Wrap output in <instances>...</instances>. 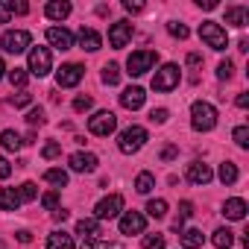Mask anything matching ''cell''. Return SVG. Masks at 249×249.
Here are the masks:
<instances>
[{
    "mask_svg": "<svg viewBox=\"0 0 249 249\" xmlns=\"http://www.w3.org/2000/svg\"><path fill=\"white\" fill-rule=\"evenodd\" d=\"M234 103H237L240 108H246V106H249V94H237V100H234Z\"/></svg>",
    "mask_w": 249,
    "mask_h": 249,
    "instance_id": "obj_52",
    "label": "cell"
},
{
    "mask_svg": "<svg viewBox=\"0 0 249 249\" xmlns=\"http://www.w3.org/2000/svg\"><path fill=\"white\" fill-rule=\"evenodd\" d=\"M21 208V196L12 188H0V211H18Z\"/></svg>",
    "mask_w": 249,
    "mask_h": 249,
    "instance_id": "obj_21",
    "label": "cell"
},
{
    "mask_svg": "<svg viewBox=\"0 0 249 249\" xmlns=\"http://www.w3.org/2000/svg\"><path fill=\"white\" fill-rule=\"evenodd\" d=\"M68 161H71L73 173H94L97 170V156L94 153H73Z\"/></svg>",
    "mask_w": 249,
    "mask_h": 249,
    "instance_id": "obj_13",
    "label": "cell"
},
{
    "mask_svg": "<svg viewBox=\"0 0 249 249\" xmlns=\"http://www.w3.org/2000/svg\"><path fill=\"white\" fill-rule=\"evenodd\" d=\"M30 103H33V94H24V91H21V94L12 97V106H15V108H24V106H30Z\"/></svg>",
    "mask_w": 249,
    "mask_h": 249,
    "instance_id": "obj_43",
    "label": "cell"
},
{
    "mask_svg": "<svg viewBox=\"0 0 249 249\" xmlns=\"http://www.w3.org/2000/svg\"><path fill=\"white\" fill-rule=\"evenodd\" d=\"M120 211H123V196H120V194H108V196H103V199L97 202L94 220H114Z\"/></svg>",
    "mask_w": 249,
    "mask_h": 249,
    "instance_id": "obj_9",
    "label": "cell"
},
{
    "mask_svg": "<svg viewBox=\"0 0 249 249\" xmlns=\"http://www.w3.org/2000/svg\"><path fill=\"white\" fill-rule=\"evenodd\" d=\"M9 176H12V164L0 156V179H9Z\"/></svg>",
    "mask_w": 249,
    "mask_h": 249,
    "instance_id": "obj_49",
    "label": "cell"
},
{
    "mask_svg": "<svg viewBox=\"0 0 249 249\" xmlns=\"http://www.w3.org/2000/svg\"><path fill=\"white\" fill-rule=\"evenodd\" d=\"M44 182H50V185H56V188H65V185H68V173L59 170V167H50V170H44Z\"/></svg>",
    "mask_w": 249,
    "mask_h": 249,
    "instance_id": "obj_27",
    "label": "cell"
},
{
    "mask_svg": "<svg viewBox=\"0 0 249 249\" xmlns=\"http://www.w3.org/2000/svg\"><path fill=\"white\" fill-rule=\"evenodd\" d=\"M231 138H234V144H237L240 150H249V126H234Z\"/></svg>",
    "mask_w": 249,
    "mask_h": 249,
    "instance_id": "obj_33",
    "label": "cell"
},
{
    "mask_svg": "<svg viewBox=\"0 0 249 249\" xmlns=\"http://www.w3.org/2000/svg\"><path fill=\"white\" fill-rule=\"evenodd\" d=\"M41 205H44L47 211H56V208H59V194H56V191H47V194L41 196Z\"/></svg>",
    "mask_w": 249,
    "mask_h": 249,
    "instance_id": "obj_38",
    "label": "cell"
},
{
    "mask_svg": "<svg viewBox=\"0 0 249 249\" xmlns=\"http://www.w3.org/2000/svg\"><path fill=\"white\" fill-rule=\"evenodd\" d=\"M41 156L50 161V159H59L62 156V144H56V141H50V144H44V150H41Z\"/></svg>",
    "mask_w": 249,
    "mask_h": 249,
    "instance_id": "obj_37",
    "label": "cell"
},
{
    "mask_svg": "<svg viewBox=\"0 0 249 249\" xmlns=\"http://www.w3.org/2000/svg\"><path fill=\"white\" fill-rule=\"evenodd\" d=\"M176 156H179V150H176V147H173V144H170V147H164V150H161V161H173V159H176Z\"/></svg>",
    "mask_w": 249,
    "mask_h": 249,
    "instance_id": "obj_50",
    "label": "cell"
},
{
    "mask_svg": "<svg viewBox=\"0 0 249 249\" xmlns=\"http://www.w3.org/2000/svg\"><path fill=\"white\" fill-rule=\"evenodd\" d=\"M18 196H21V202H33V199L38 196V191H36V182H24V185L18 188Z\"/></svg>",
    "mask_w": 249,
    "mask_h": 249,
    "instance_id": "obj_34",
    "label": "cell"
},
{
    "mask_svg": "<svg viewBox=\"0 0 249 249\" xmlns=\"http://www.w3.org/2000/svg\"><path fill=\"white\" fill-rule=\"evenodd\" d=\"M144 100H147V94H144V88H138V85H132V88H126V91L120 94V106H123V108H129V111L141 108Z\"/></svg>",
    "mask_w": 249,
    "mask_h": 249,
    "instance_id": "obj_15",
    "label": "cell"
},
{
    "mask_svg": "<svg viewBox=\"0 0 249 249\" xmlns=\"http://www.w3.org/2000/svg\"><path fill=\"white\" fill-rule=\"evenodd\" d=\"M76 38H79V47H82V50H88V53H94V50H100V47H103L100 33H97V30H91V27H82Z\"/></svg>",
    "mask_w": 249,
    "mask_h": 249,
    "instance_id": "obj_17",
    "label": "cell"
},
{
    "mask_svg": "<svg viewBox=\"0 0 249 249\" xmlns=\"http://www.w3.org/2000/svg\"><path fill=\"white\" fill-rule=\"evenodd\" d=\"M167 33H170L173 38H188V27L179 24V21H170V24H167Z\"/></svg>",
    "mask_w": 249,
    "mask_h": 249,
    "instance_id": "obj_36",
    "label": "cell"
},
{
    "mask_svg": "<svg viewBox=\"0 0 249 249\" xmlns=\"http://www.w3.org/2000/svg\"><path fill=\"white\" fill-rule=\"evenodd\" d=\"M91 106H94V100H91L88 94H79V97L73 100V111H88Z\"/></svg>",
    "mask_w": 249,
    "mask_h": 249,
    "instance_id": "obj_39",
    "label": "cell"
},
{
    "mask_svg": "<svg viewBox=\"0 0 249 249\" xmlns=\"http://www.w3.org/2000/svg\"><path fill=\"white\" fill-rule=\"evenodd\" d=\"M82 249H120V246H117V243H106V240H97V237H94V240H88Z\"/></svg>",
    "mask_w": 249,
    "mask_h": 249,
    "instance_id": "obj_41",
    "label": "cell"
},
{
    "mask_svg": "<svg viewBox=\"0 0 249 249\" xmlns=\"http://www.w3.org/2000/svg\"><path fill=\"white\" fill-rule=\"evenodd\" d=\"M144 249H164V234H144Z\"/></svg>",
    "mask_w": 249,
    "mask_h": 249,
    "instance_id": "obj_35",
    "label": "cell"
},
{
    "mask_svg": "<svg viewBox=\"0 0 249 249\" xmlns=\"http://www.w3.org/2000/svg\"><path fill=\"white\" fill-rule=\"evenodd\" d=\"M179 79H182L179 65H161V68L156 71V76H153V88H156V91H173V88L179 85Z\"/></svg>",
    "mask_w": 249,
    "mask_h": 249,
    "instance_id": "obj_8",
    "label": "cell"
},
{
    "mask_svg": "<svg viewBox=\"0 0 249 249\" xmlns=\"http://www.w3.org/2000/svg\"><path fill=\"white\" fill-rule=\"evenodd\" d=\"M167 117H170L167 108H153V111H150V120H153V123H167Z\"/></svg>",
    "mask_w": 249,
    "mask_h": 249,
    "instance_id": "obj_44",
    "label": "cell"
},
{
    "mask_svg": "<svg viewBox=\"0 0 249 249\" xmlns=\"http://www.w3.org/2000/svg\"><path fill=\"white\" fill-rule=\"evenodd\" d=\"M129 41H132V24H129V21H117V24L108 27V44H111L114 50L126 47Z\"/></svg>",
    "mask_w": 249,
    "mask_h": 249,
    "instance_id": "obj_12",
    "label": "cell"
},
{
    "mask_svg": "<svg viewBox=\"0 0 249 249\" xmlns=\"http://www.w3.org/2000/svg\"><path fill=\"white\" fill-rule=\"evenodd\" d=\"M18 240H21V243H30V240H33V234H30L27 229H21V231H18Z\"/></svg>",
    "mask_w": 249,
    "mask_h": 249,
    "instance_id": "obj_54",
    "label": "cell"
},
{
    "mask_svg": "<svg viewBox=\"0 0 249 249\" xmlns=\"http://www.w3.org/2000/svg\"><path fill=\"white\" fill-rule=\"evenodd\" d=\"M9 18H12L9 3H6V0H0V24H9Z\"/></svg>",
    "mask_w": 249,
    "mask_h": 249,
    "instance_id": "obj_48",
    "label": "cell"
},
{
    "mask_svg": "<svg viewBox=\"0 0 249 249\" xmlns=\"http://www.w3.org/2000/svg\"><path fill=\"white\" fill-rule=\"evenodd\" d=\"M147 141H150V135H147L144 126H126V129L117 135V150H120L123 156H132V153H138Z\"/></svg>",
    "mask_w": 249,
    "mask_h": 249,
    "instance_id": "obj_2",
    "label": "cell"
},
{
    "mask_svg": "<svg viewBox=\"0 0 249 249\" xmlns=\"http://www.w3.org/2000/svg\"><path fill=\"white\" fill-rule=\"evenodd\" d=\"M211 240H214V246H217V249H229V246L234 243V234H231L229 229H217Z\"/></svg>",
    "mask_w": 249,
    "mask_h": 249,
    "instance_id": "obj_29",
    "label": "cell"
},
{
    "mask_svg": "<svg viewBox=\"0 0 249 249\" xmlns=\"http://www.w3.org/2000/svg\"><path fill=\"white\" fill-rule=\"evenodd\" d=\"M123 9H126V12H144V3H138V0H123Z\"/></svg>",
    "mask_w": 249,
    "mask_h": 249,
    "instance_id": "obj_45",
    "label": "cell"
},
{
    "mask_svg": "<svg viewBox=\"0 0 249 249\" xmlns=\"http://www.w3.org/2000/svg\"><path fill=\"white\" fill-rule=\"evenodd\" d=\"M44 15L50 21H65L71 15V3H68V0H50V3L44 6Z\"/></svg>",
    "mask_w": 249,
    "mask_h": 249,
    "instance_id": "obj_18",
    "label": "cell"
},
{
    "mask_svg": "<svg viewBox=\"0 0 249 249\" xmlns=\"http://www.w3.org/2000/svg\"><path fill=\"white\" fill-rule=\"evenodd\" d=\"M217 176H220V182H223V185H234L240 173H237V164H234V161H223V164H220V170H217Z\"/></svg>",
    "mask_w": 249,
    "mask_h": 249,
    "instance_id": "obj_26",
    "label": "cell"
},
{
    "mask_svg": "<svg viewBox=\"0 0 249 249\" xmlns=\"http://www.w3.org/2000/svg\"><path fill=\"white\" fill-rule=\"evenodd\" d=\"M47 249H73V234L68 231H53L47 237Z\"/></svg>",
    "mask_w": 249,
    "mask_h": 249,
    "instance_id": "obj_22",
    "label": "cell"
},
{
    "mask_svg": "<svg viewBox=\"0 0 249 249\" xmlns=\"http://www.w3.org/2000/svg\"><path fill=\"white\" fill-rule=\"evenodd\" d=\"M226 24L243 30V27L249 24V9H246V6H229V9H226Z\"/></svg>",
    "mask_w": 249,
    "mask_h": 249,
    "instance_id": "obj_19",
    "label": "cell"
},
{
    "mask_svg": "<svg viewBox=\"0 0 249 249\" xmlns=\"http://www.w3.org/2000/svg\"><path fill=\"white\" fill-rule=\"evenodd\" d=\"M27 79H30L27 68H12V71H9V82H12L15 88H24V85H27Z\"/></svg>",
    "mask_w": 249,
    "mask_h": 249,
    "instance_id": "obj_32",
    "label": "cell"
},
{
    "mask_svg": "<svg viewBox=\"0 0 249 249\" xmlns=\"http://www.w3.org/2000/svg\"><path fill=\"white\" fill-rule=\"evenodd\" d=\"M199 38H202L211 50H226V47H229V36H226V30H223L220 24H214V21H202V27H199Z\"/></svg>",
    "mask_w": 249,
    "mask_h": 249,
    "instance_id": "obj_5",
    "label": "cell"
},
{
    "mask_svg": "<svg viewBox=\"0 0 249 249\" xmlns=\"http://www.w3.org/2000/svg\"><path fill=\"white\" fill-rule=\"evenodd\" d=\"M9 12H12V15H27L30 6L24 3V0H18V3H9Z\"/></svg>",
    "mask_w": 249,
    "mask_h": 249,
    "instance_id": "obj_46",
    "label": "cell"
},
{
    "mask_svg": "<svg viewBox=\"0 0 249 249\" xmlns=\"http://www.w3.org/2000/svg\"><path fill=\"white\" fill-rule=\"evenodd\" d=\"M117 129V117L111 111H97L94 117H88V132L97 138H108Z\"/></svg>",
    "mask_w": 249,
    "mask_h": 249,
    "instance_id": "obj_6",
    "label": "cell"
},
{
    "mask_svg": "<svg viewBox=\"0 0 249 249\" xmlns=\"http://www.w3.org/2000/svg\"><path fill=\"white\" fill-rule=\"evenodd\" d=\"M211 179H214V173H211L208 164H202V161H191V164H188V182H194V185H208Z\"/></svg>",
    "mask_w": 249,
    "mask_h": 249,
    "instance_id": "obj_16",
    "label": "cell"
},
{
    "mask_svg": "<svg viewBox=\"0 0 249 249\" xmlns=\"http://www.w3.org/2000/svg\"><path fill=\"white\" fill-rule=\"evenodd\" d=\"M153 188H156V176H153V173H147V170H144V173H138V179H135V191H138V194H150Z\"/></svg>",
    "mask_w": 249,
    "mask_h": 249,
    "instance_id": "obj_28",
    "label": "cell"
},
{
    "mask_svg": "<svg viewBox=\"0 0 249 249\" xmlns=\"http://www.w3.org/2000/svg\"><path fill=\"white\" fill-rule=\"evenodd\" d=\"M30 44H33V36L27 30H6L3 38H0V47H3L6 53H15V56L24 53Z\"/></svg>",
    "mask_w": 249,
    "mask_h": 249,
    "instance_id": "obj_7",
    "label": "cell"
},
{
    "mask_svg": "<svg viewBox=\"0 0 249 249\" xmlns=\"http://www.w3.org/2000/svg\"><path fill=\"white\" fill-rule=\"evenodd\" d=\"M103 82H106V85H117V82H120V65L108 62V65L103 68Z\"/></svg>",
    "mask_w": 249,
    "mask_h": 249,
    "instance_id": "obj_30",
    "label": "cell"
},
{
    "mask_svg": "<svg viewBox=\"0 0 249 249\" xmlns=\"http://www.w3.org/2000/svg\"><path fill=\"white\" fill-rule=\"evenodd\" d=\"M76 234H82V237H97L100 234V220H94V217H85V220H79L76 223Z\"/></svg>",
    "mask_w": 249,
    "mask_h": 249,
    "instance_id": "obj_24",
    "label": "cell"
},
{
    "mask_svg": "<svg viewBox=\"0 0 249 249\" xmlns=\"http://www.w3.org/2000/svg\"><path fill=\"white\" fill-rule=\"evenodd\" d=\"M156 62H159V53H156V50H135V53L126 59V71H129L132 76H144L147 71L156 68Z\"/></svg>",
    "mask_w": 249,
    "mask_h": 249,
    "instance_id": "obj_4",
    "label": "cell"
},
{
    "mask_svg": "<svg viewBox=\"0 0 249 249\" xmlns=\"http://www.w3.org/2000/svg\"><path fill=\"white\" fill-rule=\"evenodd\" d=\"M147 217L141 211H123L120 214V234H144Z\"/></svg>",
    "mask_w": 249,
    "mask_h": 249,
    "instance_id": "obj_11",
    "label": "cell"
},
{
    "mask_svg": "<svg viewBox=\"0 0 249 249\" xmlns=\"http://www.w3.org/2000/svg\"><path fill=\"white\" fill-rule=\"evenodd\" d=\"M231 73H234V65H231L229 59L217 65V76H220V79H231Z\"/></svg>",
    "mask_w": 249,
    "mask_h": 249,
    "instance_id": "obj_40",
    "label": "cell"
},
{
    "mask_svg": "<svg viewBox=\"0 0 249 249\" xmlns=\"http://www.w3.org/2000/svg\"><path fill=\"white\" fill-rule=\"evenodd\" d=\"M179 234H182V246H185V249H199L202 240H205L199 229H182Z\"/></svg>",
    "mask_w": 249,
    "mask_h": 249,
    "instance_id": "obj_25",
    "label": "cell"
},
{
    "mask_svg": "<svg viewBox=\"0 0 249 249\" xmlns=\"http://www.w3.org/2000/svg\"><path fill=\"white\" fill-rule=\"evenodd\" d=\"M0 144H3V150H9V153H18L24 147V141H21V135L15 129H3V132H0Z\"/></svg>",
    "mask_w": 249,
    "mask_h": 249,
    "instance_id": "obj_23",
    "label": "cell"
},
{
    "mask_svg": "<svg viewBox=\"0 0 249 249\" xmlns=\"http://www.w3.org/2000/svg\"><path fill=\"white\" fill-rule=\"evenodd\" d=\"M196 6H202V9H214V6H217V0H196Z\"/></svg>",
    "mask_w": 249,
    "mask_h": 249,
    "instance_id": "obj_51",
    "label": "cell"
},
{
    "mask_svg": "<svg viewBox=\"0 0 249 249\" xmlns=\"http://www.w3.org/2000/svg\"><path fill=\"white\" fill-rule=\"evenodd\" d=\"M82 76H85V68L76 65V62H68V65H62V68L56 71V82H59V88H73V85L82 82Z\"/></svg>",
    "mask_w": 249,
    "mask_h": 249,
    "instance_id": "obj_10",
    "label": "cell"
},
{
    "mask_svg": "<svg viewBox=\"0 0 249 249\" xmlns=\"http://www.w3.org/2000/svg\"><path fill=\"white\" fill-rule=\"evenodd\" d=\"M147 214L156 217V220H161V217L167 214V202H164V199H150V202H147Z\"/></svg>",
    "mask_w": 249,
    "mask_h": 249,
    "instance_id": "obj_31",
    "label": "cell"
},
{
    "mask_svg": "<svg viewBox=\"0 0 249 249\" xmlns=\"http://www.w3.org/2000/svg\"><path fill=\"white\" fill-rule=\"evenodd\" d=\"M0 249H6V246H3V240H0Z\"/></svg>",
    "mask_w": 249,
    "mask_h": 249,
    "instance_id": "obj_57",
    "label": "cell"
},
{
    "mask_svg": "<svg viewBox=\"0 0 249 249\" xmlns=\"http://www.w3.org/2000/svg\"><path fill=\"white\" fill-rule=\"evenodd\" d=\"M27 123H30V126H41V123H44V111L41 108H33L27 114Z\"/></svg>",
    "mask_w": 249,
    "mask_h": 249,
    "instance_id": "obj_42",
    "label": "cell"
},
{
    "mask_svg": "<svg viewBox=\"0 0 249 249\" xmlns=\"http://www.w3.org/2000/svg\"><path fill=\"white\" fill-rule=\"evenodd\" d=\"M53 220H62V223H65V220H68V211H65V208H56V211H53Z\"/></svg>",
    "mask_w": 249,
    "mask_h": 249,
    "instance_id": "obj_53",
    "label": "cell"
},
{
    "mask_svg": "<svg viewBox=\"0 0 249 249\" xmlns=\"http://www.w3.org/2000/svg\"><path fill=\"white\" fill-rule=\"evenodd\" d=\"M6 71H9V68L3 65V59H0V79H3V73H6Z\"/></svg>",
    "mask_w": 249,
    "mask_h": 249,
    "instance_id": "obj_56",
    "label": "cell"
},
{
    "mask_svg": "<svg viewBox=\"0 0 249 249\" xmlns=\"http://www.w3.org/2000/svg\"><path fill=\"white\" fill-rule=\"evenodd\" d=\"M223 214H226V220H243V217H246V202H243L240 196L226 199V202H223Z\"/></svg>",
    "mask_w": 249,
    "mask_h": 249,
    "instance_id": "obj_20",
    "label": "cell"
},
{
    "mask_svg": "<svg viewBox=\"0 0 249 249\" xmlns=\"http://www.w3.org/2000/svg\"><path fill=\"white\" fill-rule=\"evenodd\" d=\"M47 41H50L56 50H71V47H73V36H71V30H65V27H50V30H47Z\"/></svg>",
    "mask_w": 249,
    "mask_h": 249,
    "instance_id": "obj_14",
    "label": "cell"
},
{
    "mask_svg": "<svg viewBox=\"0 0 249 249\" xmlns=\"http://www.w3.org/2000/svg\"><path fill=\"white\" fill-rule=\"evenodd\" d=\"M191 126L196 132H211L217 126V108L211 103H205V100H196L191 106Z\"/></svg>",
    "mask_w": 249,
    "mask_h": 249,
    "instance_id": "obj_1",
    "label": "cell"
},
{
    "mask_svg": "<svg viewBox=\"0 0 249 249\" xmlns=\"http://www.w3.org/2000/svg\"><path fill=\"white\" fill-rule=\"evenodd\" d=\"M199 62H202V59H199L196 53H191V56H188V65H199Z\"/></svg>",
    "mask_w": 249,
    "mask_h": 249,
    "instance_id": "obj_55",
    "label": "cell"
},
{
    "mask_svg": "<svg viewBox=\"0 0 249 249\" xmlns=\"http://www.w3.org/2000/svg\"><path fill=\"white\" fill-rule=\"evenodd\" d=\"M191 214H194V205L185 199V202L179 205V220H176V223H182V220H185V217H191Z\"/></svg>",
    "mask_w": 249,
    "mask_h": 249,
    "instance_id": "obj_47",
    "label": "cell"
},
{
    "mask_svg": "<svg viewBox=\"0 0 249 249\" xmlns=\"http://www.w3.org/2000/svg\"><path fill=\"white\" fill-rule=\"evenodd\" d=\"M27 71L33 76H47L53 71V56L47 47H30V56H27Z\"/></svg>",
    "mask_w": 249,
    "mask_h": 249,
    "instance_id": "obj_3",
    "label": "cell"
}]
</instances>
